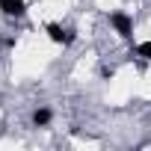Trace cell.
I'll return each mask as SVG.
<instances>
[{"instance_id": "cell-1", "label": "cell", "mask_w": 151, "mask_h": 151, "mask_svg": "<svg viewBox=\"0 0 151 151\" xmlns=\"http://www.w3.org/2000/svg\"><path fill=\"white\" fill-rule=\"evenodd\" d=\"M30 0H0V18L3 21H27Z\"/></svg>"}, {"instance_id": "cell-2", "label": "cell", "mask_w": 151, "mask_h": 151, "mask_svg": "<svg viewBox=\"0 0 151 151\" xmlns=\"http://www.w3.org/2000/svg\"><path fill=\"white\" fill-rule=\"evenodd\" d=\"M53 119H56V113H53L47 104H39V107H33V113H30V124H33V127H50Z\"/></svg>"}]
</instances>
